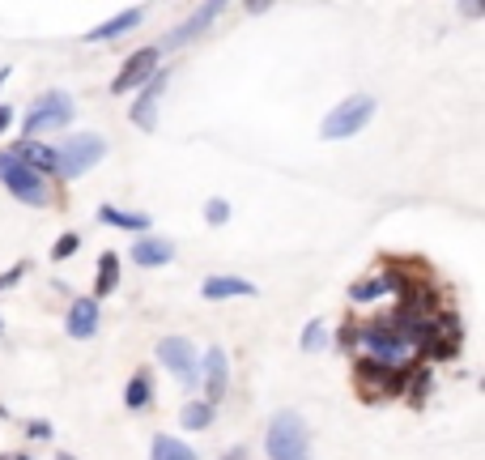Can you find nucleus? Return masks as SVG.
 <instances>
[{
	"instance_id": "nucleus-6",
	"label": "nucleus",
	"mask_w": 485,
	"mask_h": 460,
	"mask_svg": "<svg viewBox=\"0 0 485 460\" xmlns=\"http://www.w3.org/2000/svg\"><path fill=\"white\" fill-rule=\"evenodd\" d=\"M64 124H73V99L60 94V90H51V94H43V99L30 107V115H26V137H35L43 128H64Z\"/></svg>"
},
{
	"instance_id": "nucleus-1",
	"label": "nucleus",
	"mask_w": 485,
	"mask_h": 460,
	"mask_svg": "<svg viewBox=\"0 0 485 460\" xmlns=\"http://www.w3.org/2000/svg\"><path fill=\"white\" fill-rule=\"evenodd\" d=\"M264 448L273 460H307V448H311V431L302 423L299 413H277L273 423H269V439H264Z\"/></svg>"
},
{
	"instance_id": "nucleus-15",
	"label": "nucleus",
	"mask_w": 485,
	"mask_h": 460,
	"mask_svg": "<svg viewBox=\"0 0 485 460\" xmlns=\"http://www.w3.org/2000/svg\"><path fill=\"white\" fill-rule=\"evenodd\" d=\"M200 294H205V299H238V294H256V286L243 282V277H209V282L200 286Z\"/></svg>"
},
{
	"instance_id": "nucleus-29",
	"label": "nucleus",
	"mask_w": 485,
	"mask_h": 460,
	"mask_svg": "<svg viewBox=\"0 0 485 460\" xmlns=\"http://www.w3.org/2000/svg\"><path fill=\"white\" fill-rule=\"evenodd\" d=\"M56 460H73V456H69V452H60V456H56Z\"/></svg>"
},
{
	"instance_id": "nucleus-7",
	"label": "nucleus",
	"mask_w": 485,
	"mask_h": 460,
	"mask_svg": "<svg viewBox=\"0 0 485 460\" xmlns=\"http://www.w3.org/2000/svg\"><path fill=\"white\" fill-rule=\"evenodd\" d=\"M158 362H166L184 384H196V349L187 337H162L158 341Z\"/></svg>"
},
{
	"instance_id": "nucleus-21",
	"label": "nucleus",
	"mask_w": 485,
	"mask_h": 460,
	"mask_svg": "<svg viewBox=\"0 0 485 460\" xmlns=\"http://www.w3.org/2000/svg\"><path fill=\"white\" fill-rule=\"evenodd\" d=\"M209 423H213V405H205V401L184 405V426H187V431H205Z\"/></svg>"
},
{
	"instance_id": "nucleus-27",
	"label": "nucleus",
	"mask_w": 485,
	"mask_h": 460,
	"mask_svg": "<svg viewBox=\"0 0 485 460\" xmlns=\"http://www.w3.org/2000/svg\"><path fill=\"white\" fill-rule=\"evenodd\" d=\"M13 124V115H9V107H0V133H5V128Z\"/></svg>"
},
{
	"instance_id": "nucleus-28",
	"label": "nucleus",
	"mask_w": 485,
	"mask_h": 460,
	"mask_svg": "<svg viewBox=\"0 0 485 460\" xmlns=\"http://www.w3.org/2000/svg\"><path fill=\"white\" fill-rule=\"evenodd\" d=\"M226 460H243V452H230V456H226Z\"/></svg>"
},
{
	"instance_id": "nucleus-19",
	"label": "nucleus",
	"mask_w": 485,
	"mask_h": 460,
	"mask_svg": "<svg viewBox=\"0 0 485 460\" xmlns=\"http://www.w3.org/2000/svg\"><path fill=\"white\" fill-rule=\"evenodd\" d=\"M153 460H196V452L171 435H158L153 439Z\"/></svg>"
},
{
	"instance_id": "nucleus-30",
	"label": "nucleus",
	"mask_w": 485,
	"mask_h": 460,
	"mask_svg": "<svg viewBox=\"0 0 485 460\" xmlns=\"http://www.w3.org/2000/svg\"><path fill=\"white\" fill-rule=\"evenodd\" d=\"M17 460H26V456H17Z\"/></svg>"
},
{
	"instance_id": "nucleus-16",
	"label": "nucleus",
	"mask_w": 485,
	"mask_h": 460,
	"mask_svg": "<svg viewBox=\"0 0 485 460\" xmlns=\"http://www.w3.org/2000/svg\"><path fill=\"white\" fill-rule=\"evenodd\" d=\"M99 222L120 226V230H150V218H145V213H128V209H115V205H102Z\"/></svg>"
},
{
	"instance_id": "nucleus-11",
	"label": "nucleus",
	"mask_w": 485,
	"mask_h": 460,
	"mask_svg": "<svg viewBox=\"0 0 485 460\" xmlns=\"http://www.w3.org/2000/svg\"><path fill=\"white\" fill-rule=\"evenodd\" d=\"M141 22H145V9H124L120 17H111V22L94 26V30L86 35V43H107V38H120V35H128V30H137Z\"/></svg>"
},
{
	"instance_id": "nucleus-8",
	"label": "nucleus",
	"mask_w": 485,
	"mask_h": 460,
	"mask_svg": "<svg viewBox=\"0 0 485 460\" xmlns=\"http://www.w3.org/2000/svg\"><path fill=\"white\" fill-rule=\"evenodd\" d=\"M158 73V51L153 48H145V51H132L128 56V64L115 73V81H111V94H128V90H137V86H145L150 77Z\"/></svg>"
},
{
	"instance_id": "nucleus-12",
	"label": "nucleus",
	"mask_w": 485,
	"mask_h": 460,
	"mask_svg": "<svg viewBox=\"0 0 485 460\" xmlns=\"http://www.w3.org/2000/svg\"><path fill=\"white\" fill-rule=\"evenodd\" d=\"M132 256H137V264H145V269H158V264L174 261V243H171V239H153V235H145V239H137Z\"/></svg>"
},
{
	"instance_id": "nucleus-24",
	"label": "nucleus",
	"mask_w": 485,
	"mask_h": 460,
	"mask_svg": "<svg viewBox=\"0 0 485 460\" xmlns=\"http://www.w3.org/2000/svg\"><path fill=\"white\" fill-rule=\"evenodd\" d=\"M226 218H230V205H226V200H209V205H205V222L209 226H222Z\"/></svg>"
},
{
	"instance_id": "nucleus-23",
	"label": "nucleus",
	"mask_w": 485,
	"mask_h": 460,
	"mask_svg": "<svg viewBox=\"0 0 485 460\" xmlns=\"http://www.w3.org/2000/svg\"><path fill=\"white\" fill-rule=\"evenodd\" d=\"M323 346H328V333H323V328H320V324H307V333H302V349H307V354H311V349H323Z\"/></svg>"
},
{
	"instance_id": "nucleus-17",
	"label": "nucleus",
	"mask_w": 485,
	"mask_h": 460,
	"mask_svg": "<svg viewBox=\"0 0 485 460\" xmlns=\"http://www.w3.org/2000/svg\"><path fill=\"white\" fill-rule=\"evenodd\" d=\"M120 286V256H115V251H102L99 256V282H94V294H111V290ZM94 299V303H99Z\"/></svg>"
},
{
	"instance_id": "nucleus-22",
	"label": "nucleus",
	"mask_w": 485,
	"mask_h": 460,
	"mask_svg": "<svg viewBox=\"0 0 485 460\" xmlns=\"http://www.w3.org/2000/svg\"><path fill=\"white\" fill-rule=\"evenodd\" d=\"M77 248H81V235H60L56 239V248H51V261H69Z\"/></svg>"
},
{
	"instance_id": "nucleus-18",
	"label": "nucleus",
	"mask_w": 485,
	"mask_h": 460,
	"mask_svg": "<svg viewBox=\"0 0 485 460\" xmlns=\"http://www.w3.org/2000/svg\"><path fill=\"white\" fill-rule=\"evenodd\" d=\"M153 401V380L145 371H137L132 380H128V392H124V405L128 410H145Z\"/></svg>"
},
{
	"instance_id": "nucleus-2",
	"label": "nucleus",
	"mask_w": 485,
	"mask_h": 460,
	"mask_svg": "<svg viewBox=\"0 0 485 460\" xmlns=\"http://www.w3.org/2000/svg\"><path fill=\"white\" fill-rule=\"evenodd\" d=\"M107 158V141L99 133H77L56 150V166H60L64 179H81L86 171H94L99 162Z\"/></svg>"
},
{
	"instance_id": "nucleus-5",
	"label": "nucleus",
	"mask_w": 485,
	"mask_h": 460,
	"mask_svg": "<svg viewBox=\"0 0 485 460\" xmlns=\"http://www.w3.org/2000/svg\"><path fill=\"white\" fill-rule=\"evenodd\" d=\"M0 179L9 184V192L26 205H47V184H43V175L30 171L17 154H0Z\"/></svg>"
},
{
	"instance_id": "nucleus-4",
	"label": "nucleus",
	"mask_w": 485,
	"mask_h": 460,
	"mask_svg": "<svg viewBox=\"0 0 485 460\" xmlns=\"http://www.w3.org/2000/svg\"><path fill=\"white\" fill-rule=\"evenodd\" d=\"M353 384L366 401H384V397H396L400 388H405V371L400 367H387L379 358H362L353 367Z\"/></svg>"
},
{
	"instance_id": "nucleus-13",
	"label": "nucleus",
	"mask_w": 485,
	"mask_h": 460,
	"mask_svg": "<svg viewBox=\"0 0 485 460\" xmlns=\"http://www.w3.org/2000/svg\"><path fill=\"white\" fill-rule=\"evenodd\" d=\"M94 328H99V303L94 299H77L73 311H69V337H94Z\"/></svg>"
},
{
	"instance_id": "nucleus-9",
	"label": "nucleus",
	"mask_w": 485,
	"mask_h": 460,
	"mask_svg": "<svg viewBox=\"0 0 485 460\" xmlns=\"http://www.w3.org/2000/svg\"><path fill=\"white\" fill-rule=\"evenodd\" d=\"M166 81H171L166 73H153L150 81L141 86V99L132 102V124L145 128V133H153V128H158V102H162V90H166Z\"/></svg>"
},
{
	"instance_id": "nucleus-3",
	"label": "nucleus",
	"mask_w": 485,
	"mask_h": 460,
	"mask_svg": "<svg viewBox=\"0 0 485 460\" xmlns=\"http://www.w3.org/2000/svg\"><path fill=\"white\" fill-rule=\"evenodd\" d=\"M371 115H374V99H371V94H349L341 107H332V112H328V120H323L320 133L328 141H345V137H353V133H362Z\"/></svg>"
},
{
	"instance_id": "nucleus-14",
	"label": "nucleus",
	"mask_w": 485,
	"mask_h": 460,
	"mask_svg": "<svg viewBox=\"0 0 485 460\" xmlns=\"http://www.w3.org/2000/svg\"><path fill=\"white\" fill-rule=\"evenodd\" d=\"M217 13H222V5H217V0H213V5H205V9H200L187 26H179V30H171V35H166V48H179V43H187V38H196L200 30H209Z\"/></svg>"
},
{
	"instance_id": "nucleus-20",
	"label": "nucleus",
	"mask_w": 485,
	"mask_h": 460,
	"mask_svg": "<svg viewBox=\"0 0 485 460\" xmlns=\"http://www.w3.org/2000/svg\"><path fill=\"white\" fill-rule=\"evenodd\" d=\"M13 154H17L30 171H38V166H56V150H47V145H17Z\"/></svg>"
},
{
	"instance_id": "nucleus-26",
	"label": "nucleus",
	"mask_w": 485,
	"mask_h": 460,
	"mask_svg": "<svg viewBox=\"0 0 485 460\" xmlns=\"http://www.w3.org/2000/svg\"><path fill=\"white\" fill-rule=\"evenodd\" d=\"M30 439H51V426L47 423H30Z\"/></svg>"
},
{
	"instance_id": "nucleus-25",
	"label": "nucleus",
	"mask_w": 485,
	"mask_h": 460,
	"mask_svg": "<svg viewBox=\"0 0 485 460\" xmlns=\"http://www.w3.org/2000/svg\"><path fill=\"white\" fill-rule=\"evenodd\" d=\"M22 273H26V264H13L9 273H0V290H9V286H13V282H17V277H22Z\"/></svg>"
},
{
	"instance_id": "nucleus-10",
	"label": "nucleus",
	"mask_w": 485,
	"mask_h": 460,
	"mask_svg": "<svg viewBox=\"0 0 485 460\" xmlns=\"http://www.w3.org/2000/svg\"><path fill=\"white\" fill-rule=\"evenodd\" d=\"M226 384H230V362H226V349L213 346L209 358H205V392H209L205 405H217L226 397Z\"/></svg>"
}]
</instances>
